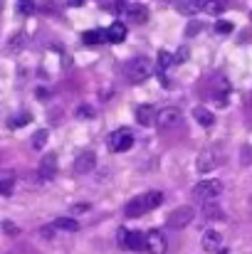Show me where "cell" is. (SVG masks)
Here are the masks:
<instances>
[{
    "instance_id": "cell-13",
    "label": "cell",
    "mask_w": 252,
    "mask_h": 254,
    "mask_svg": "<svg viewBox=\"0 0 252 254\" xmlns=\"http://www.w3.org/2000/svg\"><path fill=\"white\" fill-rule=\"evenodd\" d=\"M203 250L210 254L220 252V250H223V235L215 232V230H208V232L203 235Z\"/></svg>"
},
{
    "instance_id": "cell-1",
    "label": "cell",
    "mask_w": 252,
    "mask_h": 254,
    "mask_svg": "<svg viewBox=\"0 0 252 254\" xmlns=\"http://www.w3.org/2000/svg\"><path fill=\"white\" fill-rule=\"evenodd\" d=\"M151 74H154V62L146 60V57H136V60H131V62L126 64V77H129L134 84L146 82Z\"/></svg>"
},
{
    "instance_id": "cell-21",
    "label": "cell",
    "mask_w": 252,
    "mask_h": 254,
    "mask_svg": "<svg viewBox=\"0 0 252 254\" xmlns=\"http://www.w3.org/2000/svg\"><path fill=\"white\" fill-rule=\"evenodd\" d=\"M15 192V178L12 175H7V178H0V195H12Z\"/></svg>"
},
{
    "instance_id": "cell-5",
    "label": "cell",
    "mask_w": 252,
    "mask_h": 254,
    "mask_svg": "<svg viewBox=\"0 0 252 254\" xmlns=\"http://www.w3.org/2000/svg\"><path fill=\"white\" fill-rule=\"evenodd\" d=\"M193 217H195V212H193V207H188V205H183V207H175L170 215H168V227H173V230H183V227H188L190 222H193Z\"/></svg>"
},
{
    "instance_id": "cell-2",
    "label": "cell",
    "mask_w": 252,
    "mask_h": 254,
    "mask_svg": "<svg viewBox=\"0 0 252 254\" xmlns=\"http://www.w3.org/2000/svg\"><path fill=\"white\" fill-rule=\"evenodd\" d=\"M119 245L124 247V250H131V252H141V250H146V235L144 232H139V230H126V227H121L119 230Z\"/></svg>"
},
{
    "instance_id": "cell-14",
    "label": "cell",
    "mask_w": 252,
    "mask_h": 254,
    "mask_svg": "<svg viewBox=\"0 0 252 254\" xmlns=\"http://www.w3.org/2000/svg\"><path fill=\"white\" fill-rule=\"evenodd\" d=\"M126 17H129L134 25H144V22H149V10H146L144 5L134 2V5L126 7Z\"/></svg>"
},
{
    "instance_id": "cell-4",
    "label": "cell",
    "mask_w": 252,
    "mask_h": 254,
    "mask_svg": "<svg viewBox=\"0 0 252 254\" xmlns=\"http://www.w3.org/2000/svg\"><path fill=\"white\" fill-rule=\"evenodd\" d=\"M223 192V183L220 180H200L195 188H193V195L198 197V200H215L218 195Z\"/></svg>"
},
{
    "instance_id": "cell-20",
    "label": "cell",
    "mask_w": 252,
    "mask_h": 254,
    "mask_svg": "<svg viewBox=\"0 0 252 254\" xmlns=\"http://www.w3.org/2000/svg\"><path fill=\"white\" fill-rule=\"evenodd\" d=\"M30 119H32V116H30V114L25 111V114H17V116H10V121H7V126H10V128H22V126H27V124H30Z\"/></svg>"
},
{
    "instance_id": "cell-16",
    "label": "cell",
    "mask_w": 252,
    "mask_h": 254,
    "mask_svg": "<svg viewBox=\"0 0 252 254\" xmlns=\"http://www.w3.org/2000/svg\"><path fill=\"white\" fill-rule=\"evenodd\" d=\"M106 37H109V42H114V45L124 42V40H126V27H124V22L109 25V27H106Z\"/></svg>"
},
{
    "instance_id": "cell-15",
    "label": "cell",
    "mask_w": 252,
    "mask_h": 254,
    "mask_svg": "<svg viewBox=\"0 0 252 254\" xmlns=\"http://www.w3.org/2000/svg\"><path fill=\"white\" fill-rule=\"evenodd\" d=\"M84 45H106L109 37H106V30H86L82 35Z\"/></svg>"
},
{
    "instance_id": "cell-17",
    "label": "cell",
    "mask_w": 252,
    "mask_h": 254,
    "mask_svg": "<svg viewBox=\"0 0 252 254\" xmlns=\"http://www.w3.org/2000/svg\"><path fill=\"white\" fill-rule=\"evenodd\" d=\"M203 215H205V220H225V212H223V207L215 200H205Z\"/></svg>"
},
{
    "instance_id": "cell-7",
    "label": "cell",
    "mask_w": 252,
    "mask_h": 254,
    "mask_svg": "<svg viewBox=\"0 0 252 254\" xmlns=\"http://www.w3.org/2000/svg\"><path fill=\"white\" fill-rule=\"evenodd\" d=\"M149 210H154L151 202H149V195H139V197H134V200L124 207L126 217H141V215H146Z\"/></svg>"
},
{
    "instance_id": "cell-22",
    "label": "cell",
    "mask_w": 252,
    "mask_h": 254,
    "mask_svg": "<svg viewBox=\"0 0 252 254\" xmlns=\"http://www.w3.org/2000/svg\"><path fill=\"white\" fill-rule=\"evenodd\" d=\"M75 116H77V119H82V121H91V119L96 116V111H94V106H86V104H82V106H77Z\"/></svg>"
},
{
    "instance_id": "cell-12",
    "label": "cell",
    "mask_w": 252,
    "mask_h": 254,
    "mask_svg": "<svg viewBox=\"0 0 252 254\" xmlns=\"http://www.w3.org/2000/svg\"><path fill=\"white\" fill-rule=\"evenodd\" d=\"M156 109H154V104H141V106H136V121L141 124V126H154L156 124Z\"/></svg>"
},
{
    "instance_id": "cell-29",
    "label": "cell",
    "mask_w": 252,
    "mask_h": 254,
    "mask_svg": "<svg viewBox=\"0 0 252 254\" xmlns=\"http://www.w3.org/2000/svg\"><path fill=\"white\" fill-rule=\"evenodd\" d=\"M2 230L10 235V237H15V235H20V227L17 225H12V222H2Z\"/></svg>"
},
{
    "instance_id": "cell-19",
    "label": "cell",
    "mask_w": 252,
    "mask_h": 254,
    "mask_svg": "<svg viewBox=\"0 0 252 254\" xmlns=\"http://www.w3.org/2000/svg\"><path fill=\"white\" fill-rule=\"evenodd\" d=\"M52 225H55L57 230H65V232H77V230H80V222L72 220V217H57Z\"/></svg>"
},
{
    "instance_id": "cell-8",
    "label": "cell",
    "mask_w": 252,
    "mask_h": 254,
    "mask_svg": "<svg viewBox=\"0 0 252 254\" xmlns=\"http://www.w3.org/2000/svg\"><path fill=\"white\" fill-rule=\"evenodd\" d=\"M180 121V109H175V106H166V109H161L159 114H156V124L161 126V128H170V126H175Z\"/></svg>"
},
{
    "instance_id": "cell-10",
    "label": "cell",
    "mask_w": 252,
    "mask_h": 254,
    "mask_svg": "<svg viewBox=\"0 0 252 254\" xmlns=\"http://www.w3.org/2000/svg\"><path fill=\"white\" fill-rule=\"evenodd\" d=\"M40 180H52L57 175V156L55 153H47L42 161H40V170H37Z\"/></svg>"
},
{
    "instance_id": "cell-28",
    "label": "cell",
    "mask_w": 252,
    "mask_h": 254,
    "mask_svg": "<svg viewBox=\"0 0 252 254\" xmlns=\"http://www.w3.org/2000/svg\"><path fill=\"white\" fill-rule=\"evenodd\" d=\"M17 10H20L22 15H30V12L35 10V2H32V0H20V2H17Z\"/></svg>"
},
{
    "instance_id": "cell-9",
    "label": "cell",
    "mask_w": 252,
    "mask_h": 254,
    "mask_svg": "<svg viewBox=\"0 0 252 254\" xmlns=\"http://www.w3.org/2000/svg\"><path fill=\"white\" fill-rule=\"evenodd\" d=\"M218 163H220V153L213 151V148H205V151L198 156V170H200V173H210Z\"/></svg>"
},
{
    "instance_id": "cell-30",
    "label": "cell",
    "mask_w": 252,
    "mask_h": 254,
    "mask_svg": "<svg viewBox=\"0 0 252 254\" xmlns=\"http://www.w3.org/2000/svg\"><path fill=\"white\" fill-rule=\"evenodd\" d=\"M55 230H57L55 225H47V227H42V230H40V235H42L45 240H52V237H55Z\"/></svg>"
},
{
    "instance_id": "cell-33",
    "label": "cell",
    "mask_w": 252,
    "mask_h": 254,
    "mask_svg": "<svg viewBox=\"0 0 252 254\" xmlns=\"http://www.w3.org/2000/svg\"><path fill=\"white\" fill-rule=\"evenodd\" d=\"M208 7V0H193V12H200Z\"/></svg>"
},
{
    "instance_id": "cell-32",
    "label": "cell",
    "mask_w": 252,
    "mask_h": 254,
    "mask_svg": "<svg viewBox=\"0 0 252 254\" xmlns=\"http://www.w3.org/2000/svg\"><path fill=\"white\" fill-rule=\"evenodd\" d=\"M129 2L126 0H114V12H126Z\"/></svg>"
},
{
    "instance_id": "cell-3",
    "label": "cell",
    "mask_w": 252,
    "mask_h": 254,
    "mask_svg": "<svg viewBox=\"0 0 252 254\" xmlns=\"http://www.w3.org/2000/svg\"><path fill=\"white\" fill-rule=\"evenodd\" d=\"M134 141H136V138H134V133H131L129 128H116V131L109 136V143H106V146H109L111 153H124V151H129V148L134 146Z\"/></svg>"
},
{
    "instance_id": "cell-11",
    "label": "cell",
    "mask_w": 252,
    "mask_h": 254,
    "mask_svg": "<svg viewBox=\"0 0 252 254\" xmlns=\"http://www.w3.org/2000/svg\"><path fill=\"white\" fill-rule=\"evenodd\" d=\"M94 166H96L94 151H84V153H80V158L75 161V173L77 175H86L89 170H94Z\"/></svg>"
},
{
    "instance_id": "cell-6",
    "label": "cell",
    "mask_w": 252,
    "mask_h": 254,
    "mask_svg": "<svg viewBox=\"0 0 252 254\" xmlns=\"http://www.w3.org/2000/svg\"><path fill=\"white\" fill-rule=\"evenodd\" d=\"M146 252L149 254H166L168 252V240L161 230H151L146 235Z\"/></svg>"
},
{
    "instance_id": "cell-27",
    "label": "cell",
    "mask_w": 252,
    "mask_h": 254,
    "mask_svg": "<svg viewBox=\"0 0 252 254\" xmlns=\"http://www.w3.org/2000/svg\"><path fill=\"white\" fill-rule=\"evenodd\" d=\"M183 62H188V47H185V45L173 55V64H183Z\"/></svg>"
},
{
    "instance_id": "cell-23",
    "label": "cell",
    "mask_w": 252,
    "mask_h": 254,
    "mask_svg": "<svg viewBox=\"0 0 252 254\" xmlns=\"http://www.w3.org/2000/svg\"><path fill=\"white\" fill-rule=\"evenodd\" d=\"M47 136H50V133H47L45 128H40V131L32 136V148H35V151H40V148L47 143Z\"/></svg>"
},
{
    "instance_id": "cell-24",
    "label": "cell",
    "mask_w": 252,
    "mask_h": 254,
    "mask_svg": "<svg viewBox=\"0 0 252 254\" xmlns=\"http://www.w3.org/2000/svg\"><path fill=\"white\" fill-rule=\"evenodd\" d=\"M228 5H230V0H208V12H223V10H228Z\"/></svg>"
},
{
    "instance_id": "cell-34",
    "label": "cell",
    "mask_w": 252,
    "mask_h": 254,
    "mask_svg": "<svg viewBox=\"0 0 252 254\" xmlns=\"http://www.w3.org/2000/svg\"><path fill=\"white\" fill-rule=\"evenodd\" d=\"M67 5H70V7H82L84 0H67Z\"/></svg>"
},
{
    "instance_id": "cell-26",
    "label": "cell",
    "mask_w": 252,
    "mask_h": 254,
    "mask_svg": "<svg viewBox=\"0 0 252 254\" xmlns=\"http://www.w3.org/2000/svg\"><path fill=\"white\" fill-rule=\"evenodd\" d=\"M215 32H220V35H230V32H233V22H228V20H218V22H215Z\"/></svg>"
},
{
    "instance_id": "cell-25",
    "label": "cell",
    "mask_w": 252,
    "mask_h": 254,
    "mask_svg": "<svg viewBox=\"0 0 252 254\" xmlns=\"http://www.w3.org/2000/svg\"><path fill=\"white\" fill-rule=\"evenodd\" d=\"M170 64H173V55H170L168 50H161V52H159V67H161V69H168Z\"/></svg>"
},
{
    "instance_id": "cell-18",
    "label": "cell",
    "mask_w": 252,
    "mask_h": 254,
    "mask_svg": "<svg viewBox=\"0 0 252 254\" xmlns=\"http://www.w3.org/2000/svg\"><path fill=\"white\" fill-rule=\"evenodd\" d=\"M193 116H195V121H198L203 128H210V126L215 124V116H213V111H208V109H203V106L193 109Z\"/></svg>"
},
{
    "instance_id": "cell-31",
    "label": "cell",
    "mask_w": 252,
    "mask_h": 254,
    "mask_svg": "<svg viewBox=\"0 0 252 254\" xmlns=\"http://www.w3.org/2000/svg\"><path fill=\"white\" fill-rule=\"evenodd\" d=\"M200 32V22H190L188 27H185V35L190 37V35H198Z\"/></svg>"
}]
</instances>
